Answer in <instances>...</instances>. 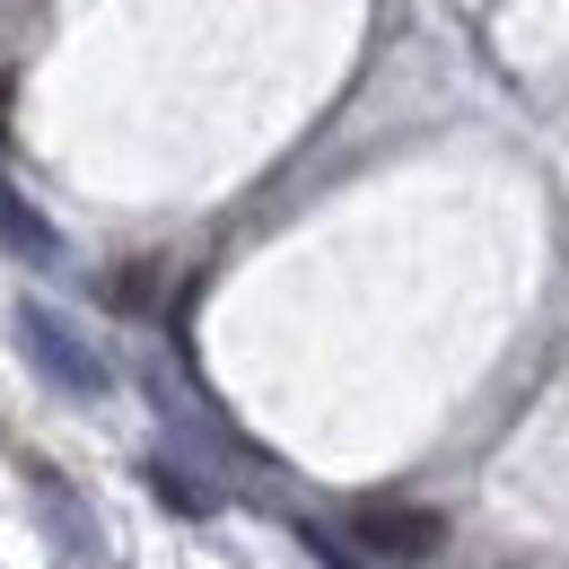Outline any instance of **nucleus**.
Masks as SVG:
<instances>
[{"label":"nucleus","instance_id":"1","mask_svg":"<svg viewBox=\"0 0 569 569\" xmlns=\"http://www.w3.org/2000/svg\"><path fill=\"white\" fill-rule=\"evenodd\" d=\"M351 535L386 561H429L447 543V517L438 508H412V499H359L351 508Z\"/></svg>","mask_w":569,"mask_h":569},{"label":"nucleus","instance_id":"2","mask_svg":"<svg viewBox=\"0 0 569 569\" xmlns=\"http://www.w3.org/2000/svg\"><path fill=\"white\" fill-rule=\"evenodd\" d=\"M18 342L44 359V377H53V386H71V395H106V359L88 351L53 307H18Z\"/></svg>","mask_w":569,"mask_h":569},{"label":"nucleus","instance_id":"3","mask_svg":"<svg viewBox=\"0 0 569 569\" xmlns=\"http://www.w3.org/2000/svg\"><path fill=\"white\" fill-rule=\"evenodd\" d=\"M0 237H9V246H27V254H53V228L27 211V202H18L9 184H0Z\"/></svg>","mask_w":569,"mask_h":569},{"label":"nucleus","instance_id":"4","mask_svg":"<svg viewBox=\"0 0 569 569\" xmlns=\"http://www.w3.org/2000/svg\"><path fill=\"white\" fill-rule=\"evenodd\" d=\"M149 491L167 499V508H184V517H211V491H202V482H184L176 465H149Z\"/></svg>","mask_w":569,"mask_h":569},{"label":"nucleus","instance_id":"5","mask_svg":"<svg viewBox=\"0 0 569 569\" xmlns=\"http://www.w3.org/2000/svg\"><path fill=\"white\" fill-rule=\"evenodd\" d=\"M307 552H316V561H325V569H359L351 552H342V543H325V535H307Z\"/></svg>","mask_w":569,"mask_h":569}]
</instances>
